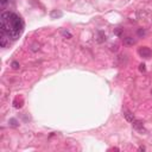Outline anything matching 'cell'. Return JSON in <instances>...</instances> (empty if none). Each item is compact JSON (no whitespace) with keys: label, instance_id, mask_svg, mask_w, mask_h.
Returning <instances> with one entry per match:
<instances>
[{"label":"cell","instance_id":"cell-1","mask_svg":"<svg viewBox=\"0 0 152 152\" xmlns=\"http://www.w3.org/2000/svg\"><path fill=\"white\" fill-rule=\"evenodd\" d=\"M23 31H24V23L18 14L12 12H4L1 14L0 36L15 40L21 36Z\"/></svg>","mask_w":152,"mask_h":152},{"label":"cell","instance_id":"cell-2","mask_svg":"<svg viewBox=\"0 0 152 152\" xmlns=\"http://www.w3.org/2000/svg\"><path fill=\"white\" fill-rule=\"evenodd\" d=\"M138 53H139V56L142 57V58H150V57L152 56V51H151V49L147 48V46H141V48H139V49H138Z\"/></svg>","mask_w":152,"mask_h":152},{"label":"cell","instance_id":"cell-3","mask_svg":"<svg viewBox=\"0 0 152 152\" xmlns=\"http://www.w3.org/2000/svg\"><path fill=\"white\" fill-rule=\"evenodd\" d=\"M132 126H133V128L134 129H137V131H139L140 133H145L146 132V129L144 128V125H142V122L141 121H139V120H134L133 122H132Z\"/></svg>","mask_w":152,"mask_h":152},{"label":"cell","instance_id":"cell-4","mask_svg":"<svg viewBox=\"0 0 152 152\" xmlns=\"http://www.w3.org/2000/svg\"><path fill=\"white\" fill-rule=\"evenodd\" d=\"M122 113H124V116H125V119L127 120V121H129V122H133L134 120H135V118H134V115L131 113V110H128L127 108H124L122 109Z\"/></svg>","mask_w":152,"mask_h":152},{"label":"cell","instance_id":"cell-5","mask_svg":"<svg viewBox=\"0 0 152 152\" xmlns=\"http://www.w3.org/2000/svg\"><path fill=\"white\" fill-rule=\"evenodd\" d=\"M134 43H135V40L132 37H127L124 39V44H126V45H133Z\"/></svg>","mask_w":152,"mask_h":152},{"label":"cell","instance_id":"cell-6","mask_svg":"<svg viewBox=\"0 0 152 152\" xmlns=\"http://www.w3.org/2000/svg\"><path fill=\"white\" fill-rule=\"evenodd\" d=\"M12 68H13L14 70L19 69V63H18V62H13V63H12Z\"/></svg>","mask_w":152,"mask_h":152},{"label":"cell","instance_id":"cell-7","mask_svg":"<svg viewBox=\"0 0 152 152\" xmlns=\"http://www.w3.org/2000/svg\"><path fill=\"white\" fill-rule=\"evenodd\" d=\"M56 15H57V17H61V15H62V12H56V11H55V12L51 13V17H56Z\"/></svg>","mask_w":152,"mask_h":152},{"label":"cell","instance_id":"cell-8","mask_svg":"<svg viewBox=\"0 0 152 152\" xmlns=\"http://www.w3.org/2000/svg\"><path fill=\"white\" fill-rule=\"evenodd\" d=\"M62 34H63V36H65V37H68V38H70V37H71L70 32H68V31H62Z\"/></svg>","mask_w":152,"mask_h":152},{"label":"cell","instance_id":"cell-9","mask_svg":"<svg viewBox=\"0 0 152 152\" xmlns=\"http://www.w3.org/2000/svg\"><path fill=\"white\" fill-rule=\"evenodd\" d=\"M138 34H139V36H145V34H146V32H145L144 30L139 28V30H138Z\"/></svg>","mask_w":152,"mask_h":152},{"label":"cell","instance_id":"cell-10","mask_svg":"<svg viewBox=\"0 0 152 152\" xmlns=\"http://www.w3.org/2000/svg\"><path fill=\"white\" fill-rule=\"evenodd\" d=\"M7 1H8V0H0V5H1V7H2V8H4L5 6H6Z\"/></svg>","mask_w":152,"mask_h":152},{"label":"cell","instance_id":"cell-11","mask_svg":"<svg viewBox=\"0 0 152 152\" xmlns=\"http://www.w3.org/2000/svg\"><path fill=\"white\" fill-rule=\"evenodd\" d=\"M10 124H11L12 126H18V124H17V121H15L14 119H11V120H10Z\"/></svg>","mask_w":152,"mask_h":152},{"label":"cell","instance_id":"cell-12","mask_svg":"<svg viewBox=\"0 0 152 152\" xmlns=\"http://www.w3.org/2000/svg\"><path fill=\"white\" fill-rule=\"evenodd\" d=\"M139 70H140V71H145V70H146V69H145V64H140V65H139Z\"/></svg>","mask_w":152,"mask_h":152},{"label":"cell","instance_id":"cell-13","mask_svg":"<svg viewBox=\"0 0 152 152\" xmlns=\"http://www.w3.org/2000/svg\"><path fill=\"white\" fill-rule=\"evenodd\" d=\"M151 93H152V91H151Z\"/></svg>","mask_w":152,"mask_h":152}]
</instances>
